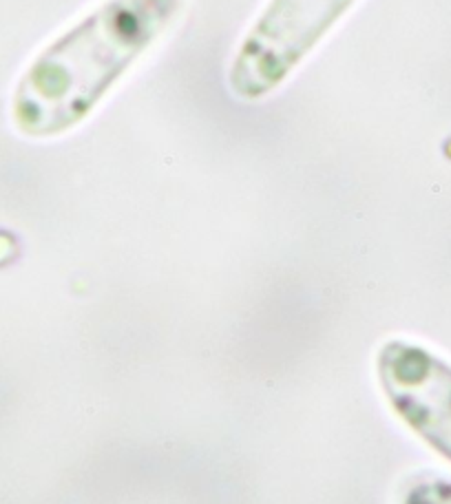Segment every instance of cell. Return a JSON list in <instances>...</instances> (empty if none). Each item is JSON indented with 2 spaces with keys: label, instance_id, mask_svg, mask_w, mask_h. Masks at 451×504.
Returning a JSON list of instances; mask_svg holds the SVG:
<instances>
[{
  "label": "cell",
  "instance_id": "1",
  "mask_svg": "<svg viewBox=\"0 0 451 504\" xmlns=\"http://www.w3.org/2000/svg\"><path fill=\"white\" fill-rule=\"evenodd\" d=\"M186 0H104L60 34L20 78L12 118L27 138L80 127L133 65L166 36Z\"/></svg>",
  "mask_w": 451,
  "mask_h": 504
},
{
  "label": "cell",
  "instance_id": "2",
  "mask_svg": "<svg viewBox=\"0 0 451 504\" xmlns=\"http://www.w3.org/2000/svg\"><path fill=\"white\" fill-rule=\"evenodd\" d=\"M358 0H268L228 69L239 100H261L288 80Z\"/></svg>",
  "mask_w": 451,
  "mask_h": 504
},
{
  "label": "cell",
  "instance_id": "3",
  "mask_svg": "<svg viewBox=\"0 0 451 504\" xmlns=\"http://www.w3.org/2000/svg\"><path fill=\"white\" fill-rule=\"evenodd\" d=\"M376 374L394 414L451 465V363L420 343L392 338L378 349Z\"/></svg>",
  "mask_w": 451,
  "mask_h": 504
},
{
  "label": "cell",
  "instance_id": "4",
  "mask_svg": "<svg viewBox=\"0 0 451 504\" xmlns=\"http://www.w3.org/2000/svg\"><path fill=\"white\" fill-rule=\"evenodd\" d=\"M401 504H451V480L418 476L405 487Z\"/></svg>",
  "mask_w": 451,
  "mask_h": 504
}]
</instances>
